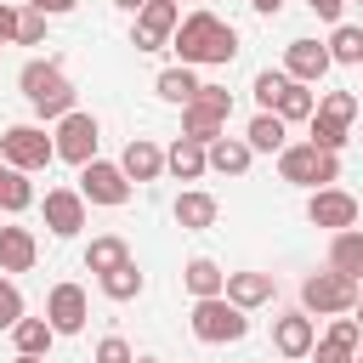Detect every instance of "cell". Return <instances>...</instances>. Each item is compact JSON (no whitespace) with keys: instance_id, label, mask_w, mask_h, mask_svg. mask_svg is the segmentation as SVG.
Returning <instances> with one entry per match:
<instances>
[{"instance_id":"obj_47","label":"cell","mask_w":363,"mask_h":363,"mask_svg":"<svg viewBox=\"0 0 363 363\" xmlns=\"http://www.w3.org/2000/svg\"><path fill=\"white\" fill-rule=\"evenodd\" d=\"M346 363H357V357H346Z\"/></svg>"},{"instance_id":"obj_28","label":"cell","mask_w":363,"mask_h":363,"mask_svg":"<svg viewBox=\"0 0 363 363\" xmlns=\"http://www.w3.org/2000/svg\"><path fill=\"white\" fill-rule=\"evenodd\" d=\"M28 204H34V187H28V176H23V170H11V164L0 159V210H6V216H23Z\"/></svg>"},{"instance_id":"obj_10","label":"cell","mask_w":363,"mask_h":363,"mask_svg":"<svg viewBox=\"0 0 363 363\" xmlns=\"http://www.w3.org/2000/svg\"><path fill=\"white\" fill-rule=\"evenodd\" d=\"M306 221L312 227H329V233H340V227H357V199L346 193V187H312V199H306Z\"/></svg>"},{"instance_id":"obj_16","label":"cell","mask_w":363,"mask_h":363,"mask_svg":"<svg viewBox=\"0 0 363 363\" xmlns=\"http://www.w3.org/2000/svg\"><path fill=\"white\" fill-rule=\"evenodd\" d=\"M45 227H51L57 238H74V233L85 227V199H79V187H51V193H45Z\"/></svg>"},{"instance_id":"obj_43","label":"cell","mask_w":363,"mask_h":363,"mask_svg":"<svg viewBox=\"0 0 363 363\" xmlns=\"http://www.w3.org/2000/svg\"><path fill=\"white\" fill-rule=\"evenodd\" d=\"M250 6H255L261 17H278V6H284V0H250Z\"/></svg>"},{"instance_id":"obj_33","label":"cell","mask_w":363,"mask_h":363,"mask_svg":"<svg viewBox=\"0 0 363 363\" xmlns=\"http://www.w3.org/2000/svg\"><path fill=\"white\" fill-rule=\"evenodd\" d=\"M45 11H34V6H23L17 11V28H11V45H45Z\"/></svg>"},{"instance_id":"obj_23","label":"cell","mask_w":363,"mask_h":363,"mask_svg":"<svg viewBox=\"0 0 363 363\" xmlns=\"http://www.w3.org/2000/svg\"><path fill=\"white\" fill-rule=\"evenodd\" d=\"M329 267L346 272V278H363V233L357 227H340L335 244H329Z\"/></svg>"},{"instance_id":"obj_8","label":"cell","mask_w":363,"mask_h":363,"mask_svg":"<svg viewBox=\"0 0 363 363\" xmlns=\"http://www.w3.org/2000/svg\"><path fill=\"white\" fill-rule=\"evenodd\" d=\"M79 199H85V204H102V210H119V204L130 199V182H125L119 164L85 159V164H79Z\"/></svg>"},{"instance_id":"obj_38","label":"cell","mask_w":363,"mask_h":363,"mask_svg":"<svg viewBox=\"0 0 363 363\" xmlns=\"http://www.w3.org/2000/svg\"><path fill=\"white\" fill-rule=\"evenodd\" d=\"M187 102H199V108H216V113H227V119H233V91H227V85H199Z\"/></svg>"},{"instance_id":"obj_40","label":"cell","mask_w":363,"mask_h":363,"mask_svg":"<svg viewBox=\"0 0 363 363\" xmlns=\"http://www.w3.org/2000/svg\"><path fill=\"white\" fill-rule=\"evenodd\" d=\"M306 6H312L323 23H340V11H346V0H306Z\"/></svg>"},{"instance_id":"obj_34","label":"cell","mask_w":363,"mask_h":363,"mask_svg":"<svg viewBox=\"0 0 363 363\" xmlns=\"http://www.w3.org/2000/svg\"><path fill=\"white\" fill-rule=\"evenodd\" d=\"M284 85H289V74H284V68H261L250 91H255V102H261V108L272 113V102H278V91H284Z\"/></svg>"},{"instance_id":"obj_31","label":"cell","mask_w":363,"mask_h":363,"mask_svg":"<svg viewBox=\"0 0 363 363\" xmlns=\"http://www.w3.org/2000/svg\"><path fill=\"white\" fill-rule=\"evenodd\" d=\"M119 261H130V244H125L119 233H102V238L85 244V267H91V272H108V267H119Z\"/></svg>"},{"instance_id":"obj_36","label":"cell","mask_w":363,"mask_h":363,"mask_svg":"<svg viewBox=\"0 0 363 363\" xmlns=\"http://www.w3.org/2000/svg\"><path fill=\"white\" fill-rule=\"evenodd\" d=\"M323 340H335V346H346V352H357V340H363V329H357V318H352V312H335V323L323 329Z\"/></svg>"},{"instance_id":"obj_42","label":"cell","mask_w":363,"mask_h":363,"mask_svg":"<svg viewBox=\"0 0 363 363\" xmlns=\"http://www.w3.org/2000/svg\"><path fill=\"white\" fill-rule=\"evenodd\" d=\"M11 28H17V6L0 0V45H11Z\"/></svg>"},{"instance_id":"obj_48","label":"cell","mask_w":363,"mask_h":363,"mask_svg":"<svg viewBox=\"0 0 363 363\" xmlns=\"http://www.w3.org/2000/svg\"><path fill=\"white\" fill-rule=\"evenodd\" d=\"M295 363H301V357H295Z\"/></svg>"},{"instance_id":"obj_24","label":"cell","mask_w":363,"mask_h":363,"mask_svg":"<svg viewBox=\"0 0 363 363\" xmlns=\"http://www.w3.org/2000/svg\"><path fill=\"white\" fill-rule=\"evenodd\" d=\"M96 284H102V295H108V301H136V295L147 289V278L136 272V261H119V267L96 272Z\"/></svg>"},{"instance_id":"obj_30","label":"cell","mask_w":363,"mask_h":363,"mask_svg":"<svg viewBox=\"0 0 363 363\" xmlns=\"http://www.w3.org/2000/svg\"><path fill=\"white\" fill-rule=\"evenodd\" d=\"M306 125H312V136H306V142H312V147H323V153H340V147L352 142V125H346V119H329V113H318V108H312V119H306Z\"/></svg>"},{"instance_id":"obj_20","label":"cell","mask_w":363,"mask_h":363,"mask_svg":"<svg viewBox=\"0 0 363 363\" xmlns=\"http://www.w3.org/2000/svg\"><path fill=\"white\" fill-rule=\"evenodd\" d=\"M164 170H170L176 182H199V176H204V142L176 136V142L164 147Z\"/></svg>"},{"instance_id":"obj_21","label":"cell","mask_w":363,"mask_h":363,"mask_svg":"<svg viewBox=\"0 0 363 363\" xmlns=\"http://www.w3.org/2000/svg\"><path fill=\"white\" fill-rule=\"evenodd\" d=\"M182 136H193V142H216V136H227V113L199 108V102H182Z\"/></svg>"},{"instance_id":"obj_32","label":"cell","mask_w":363,"mask_h":363,"mask_svg":"<svg viewBox=\"0 0 363 363\" xmlns=\"http://www.w3.org/2000/svg\"><path fill=\"white\" fill-rule=\"evenodd\" d=\"M153 91H159L164 102H176V108H182V102H187V96L199 91V74H193L187 62H176V68H164V74L153 79Z\"/></svg>"},{"instance_id":"obj_4","label":"cell","mask_w":363,"mask_h":363,"mask_svg":"<svg viewBox=\"0 0 363 363\" xmlns=\"http://www.w3.org/2000/svg\"><path fill=\"white\" fill-rule=\"evenodd\" d=\"M193 335L204 340V346H233V340H244L250 335V312H238L233 301H221V295H204V301H193Z\"/></svg>"},{"instance_id":"obj_6","label":"cell","mask_w":363,"mask_h":363,"mask_svg":"<svg viewBox=\"0 0 363 363\" xmlns=\"http://www.w3.org/2000/svg\"><path fill=\"white\" fill-rule=\"evenodd\" d=\"M0 159H6L11 170L34 176V170H45L57 153H51V136H45V125H6V130H0Z\"/></svg>"},{"instance_id":"obj_35","label":"cell","mask_w":363,"mask_h":363,"mask_svg":"<svg viewBox=\"0 0 363 363\" xmlns=\"http://www.w3.org/2000/svg\"><path fill=\"white\" fill-rule=\"evenodd\" d=\"M312 108H318V113H329V119H346V125L357 119V96H352V91H329V96H318Z\"/></svg>"},{"instance_id":"obj_17","label":"cell","mask_w":363,"mask_h":363,"mask_svg":"<svg viewBox=\"0 0 363 363\" xmlns=\"http://www.w3.org/2000/svg\"><path fill=\"white\" fill-rule=\"evenodd\" d=\"M170 216H176V227L182 233H204V227H216V216H221V204L204 193V187H187L176 204H170Z\"/></svg>"},{"instance_id":"obj_1","label":"cell","mask_w":363,"mask_h":363,"mask_svg":"<svg viewBox=\"0 0 363 363\" xmlns=\"http://www.w3.org/2000/svg\"><path fill=\"white\" fill-rule=\"evenodd\" d=\"M170 45H176V57H182L187 68L233 62V57H238V28H233V23H221L216 11H187V17H176Z\"/></svg>"},{"instance_id":"obj_26","label":"cell","mask_w":363,"mask_h":363,"mask_svg":"<svg viewBox=\"0 0 363 363\" xmlns=\"http://www.w3.org/2000/svg\"><path fill=\"white\" fill-rule=\"evenodd\" d=\"M6 335H11V346H17V352H34V357H45V352H51V340H57V329H51L45 318H17Z\"/></svg>"},{"instance_id":"obj_25","label":"cell","mask_w":363,"mask_h":363,"mask_svg":"<svg viewBox=\"0 0 363 363\" xmlns=\"http://www.w3.org/2000/svg\"><path fill=\"white\" fill-rule=\"evenodd\" d=\"M221 278H227V272H221L210 255H193V261L182 267V284H187V295H193V301H204V295H221Z\"/></svg>"},{"instance_id":"obj_9","label":"cell","mask_w":363,"mask_h":363,"mask_svg":"<svg viewBox=\"0 0 363 363\" xmlns=\"http://www.w3.org/2000/svg\"><path fill=\"white\" fill-rule=\"evenodd\" d=\"M130 17H136L130 45H136V51H164V45H170V28H176V17H182V6H176V0H142Z\"/></svg>"},{"instance_id":"obj_14","label":"cell","mask_w":363,"mask_h":363,"mask_svg":"<svg viewBox=\"0 0 363 363\" xmlns=\"http://www.w3.org/2000/svg\"><path fill=\"white\" fill-rule=\"evenodd\" d=\"M329 68H335V62H329V51H323L318 40H289V45H284V74H289V79L318 85Z\"/></svg>"},{"instance_id":"obj_46","label":"cell","mask_w":363,"mask_h":363,"mask_svg":"<svg viewBox=\"0 0 363 363\" xmlns=\"http://www.w3.org/2000/svg\"><path fill=\"white\" fill-rule=\"evenodd\" d=\"M130 363H159V357H130Z\"/></svg>"},{"instance_id":"obj_13","label":"cell","mask_w":363,"mask_h":363,"mask_svg":"<svg viewBox=\"0 0 363 363\" xmlns=\"http://www.w3.org/2000/svg\"><path fill=\"white\" fill-rule=\"evenodd\" d=\"M312 340H318V323H312V312H284V318H272V346H278V357H306L312 352Z\"/></svg>"},{"instance_id":"obj_29","label":"cell","mask_w":363,"mask_h":363,"mask_svg":"<svg viewBox=\"0 0 363 363\" xmlns=\"http://www.w3.org/2000/svg\"><path fill=\"white\" fill-rule=\"evenodd\" d=\"M312 85H301V79H289L284 91H278V102H272V113L284 119V125H295V119H312Z\"/></svg>"},{"instance_id":"obj_22","label":"cell","mask_w":363,"mask_h":363,"mask_svg":"<svg viewBox=\"0 0 363 363\" xmlns=\"http://www.w3.org/2000/svg\"><path fill=\"white\" fill-rule=\"evenodd\" d=\"M244 142H250V153H278V147L289 142V125H284L278 113H267V108H261V113L250 119V130H244Z\"/></svg>"},{"instance_id":"obj_45","label":"cell","mask_w":363,"mask_h":363,"mask_svg":"<svg viewBox=\"0 0 363 363\" xmlns=\"http://www.w3.org/2000/svg\"><path fill=\"white\" fill-rule=\"evenodd\" d=\"M113 6H119V11H136V6H142V0H113Z\"/></svg>"},{"instance_id":"obj_27","label":"cell","mask_w":363,"mask_h":363,"mask_svg":"<svg viewBox=\"0 0 363 363\" xmlns=\"http://www.w3.org/2000/svg\"><path fill=\"white\" fill-rule=\"evenodd\" d=\"M329 62H340V68H357L363 62V28L357 23H335V34H329Z\"/></svg>"},{"instance_id":"obj_41","label":"cell","mask_w":363,"mask_h":363,"mask_svg":"<svg viewBox=\"0 0 363 363\" xmlns=\"http://www.w3.org/2000/svg\"><path fill=\"white\" fill-rule=\"evenodd\" d=\"M28 6H34V11H45V17H62V11H74L79 0H28Z\"/></svg>"},{"instance_id":"obj_15","label":"cell","mask_w":363,"mask_h":363,"mask_svg":"<svg viewBox=\"0 0 363 363\" xmlns=\"http://www.w3.org/2000/svg\"><path fill=\"white\" fill-rule=\"evenodd\" d=\"M119 170H125V182H159L164 176V147L153 136H130L125 153H119Z\"/></svg>"},{"instance_id":"obj_12","label":"cell","mask_w":363,"mask_h":363,"mask_svg":"<svg viewBox=\"0 0 363 363\" xmlns=\"http://www.w3.org/2000/svg\"><path fill=\"white\" fill-rule=\"evenodd\" d=\"M278 295V278L272 272H227L221 278V301H233L238 312H255V306H267Z\"/></svg>"},{"instance_id":"obj_18","label":"cell","mask_w":363,"mask_h":363,"mask_svg":"<svg viewBox=\"0 0 363 363\" xmlns=\"http://www.w3.org/2000/svg\"><path fill=\"white\" fill-rule=\"evenodd\" d=\"M250 142L244 136H216V142H204V170H221V176H244L250 170Z\"/></svg>"},{"instance_id":"obj_37","label":"cell","mask_w":363,"mask_h":363,"mask_svg":"<svg viewBox=\"0 0 363 363\" xmlns=\"http://www.w3.org/2000/svg\"><path fill=\"white\" fill-rule=\"evenodd\" d=\"M17 318H23V289H17V284L0 272V329H11Z\"/></svg>"},{"instance_id":"obj_5","label":"cell","mask_w":363,"mask_h":363,"mask_svg":"<svg viewBox=\"0 0 363 363\" xmlns=\"http://www.w3.org/2000/svg\"><path fill=\"white\" fill-rule=\"evenodd\" d=\"M301 312H318V318H335V312H357V278L323 267L301 284Z\"/></svg>"},{"instance_id":"obj_39","label":"cell","mask_w":363,"mask_h":363,"mask_svg":"<svg viewBox=\"0 0 363 363\" xmlns=\"http://www.w3.org/2000/svg\"><path fill=\"white\" fill-rule=\"evenodd\" d=\"M130 357H136V352H130V340H125V335H102L91 363H130Z\"/></svg>"},{"instance_id":"obj_11","label":"cell","mask_w":363,"mask_h":363,"mask_svg":"<svg viewBox=\"0 0 363 363\" xmlns=\"http://www.w3.org/2000/svg\"><path fill=\"white\" fill-rule=\"evenodd\" d=\"M85 318H91V295H85L79 284H51V295H45V323H51L57 335H79Z\"/></svg>"},{"instance_id":"obj_2","label":"cell","mask_w":363,"mask_h":363,"mask_svg":"<svg viewBox=\"0 0 363 363\" xmlns=\"http://www.w3.org/2000/svg\"><path fill=\"white\" fill-rule=\"evenodd\" d=\"M17 85H23V96H28V108H34L40 119H62V113L74 108V79L62 74L57 57H34V62H23Z\"/></svg>"},{"instance_id":"obj_44","label":"cell","mask_w":363,"mask_h":363,"mask_svg":"<svg viewBox=\"0 0 363 363\" xmlns=\"http://www.w3.org/2000/svg\"><path fill=\"white\" fill-rule=\"evenodd\" d=\"M11 363H45V357H34V352H17V357H11Z\"/></svg>"},{"instance_id":"obj_49","label":"cell","mask_w":363,"mask_h":363,"mask_svg":"<svg viewBox=\"0 0 363 363\" xmlns=\"http://www.w3.org/2000/svg\"><path fill=\"white\" fill-rule=\"evenodd\" d=\"M176 6H182V0H176Z\"/></svg>"},{"instance_id":"obj_7","label":"cell","mask_w":363,"mask_h":363,"mask_svg":"<svg viewBox=\"0 0 363 363\" xmlns=\"http://www.w3.org/2000/svg\"><path fill=\"white\" fill-rule=\"evenodd\" d=\"M96 142H102V125H96V113H79V108H68L57 119V130H51V153L68 159V164L96 159Z\"/></svg>"},{"instance_id":"obj_3","label":"cell","mask_w":363,"mask_h":363,"mask_svg":"<svg viewBox=\"0 0 363 363\" xmlns=\"http://www.w3.org/2000/svg\"><path fill=\"white\" fill-rule=\"evenodd\" d=\"M278 176L289 187H329V182H340V153H323L312 142H284L278 147Z\"/></svg>"},{"instance_id":"obj_19","label":"cell","mask_w":363,"mask_h":363,"mask_svg":"<svg viewBox=\"0 0 363 363\" xmlns=\"http://www.w3.org/2000/svg\"><path fill=\"white\" fill-rule=\"evenodd\" d=\"M34 261H40L34 233H28V227H0V272L11 278V272H28Z\"/></svg>"}]
</instances>
